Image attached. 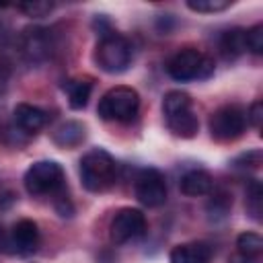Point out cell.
<instances>
[{"instance_id": "obj_1", "label": "cell", "mask_w": 263, "mask_h": 263, "mask_svg": "<svg viewBox=\"0 0 263 263\" xmlns=\"http://www.w3.org/2000/svg\"><path fill=\"white\" fill-rule=\"evenodd\" d=\"M80 181L84 189L92 193L107 191L115 179H117V162L115 158L103 150V148H92L80 158Z\"/></svg>"}, {"instance_id": "obj_2", "label": "cell", "mask_w": 263, "mask_h": 263, "mask_svg": "<svg viewBox=\"0 0 263 263\" xmlns=\"http://www.w3.org/2000/svg\"><path fill=\"white\" fill-rule=\"evenodd\" d=\"M134 47L127 37L119 33H103L95 49L97 66L107 74H121L132 66Z\"/></svg>"}, {"instance_id": "obj_3", "label": "cell", "mask_w": 263, "mask_h": 263, "mask_svg": "<svg viewBox=\"0 0 263 263\" xmlns=\"http://www.w3.org/2000/svg\"><path fill=\"white\" fill-rule=\"evenodd\" d=\"M138 109H140V95L132 86H113L101 97L97 113L105 121L127 123L138 115Z\"/></svg>"}, {"instance_id": "obj_4", "label": "cell", "mask_w": 263, "mask_h": 263, "mask_svg": "<svg viewBox=\"0 0 263 263\" xmlns=\"http://www.w3.org/2000/svg\"><path fill=\"white\" fill-rule=\"evenodd\" d=\"M166 72L177 82H189V80L212 76L214 62L208 55H203L201 51H197L193 47H185V49H179L166 62Z\"/></svg>"}, {"instance_id": "obj_5", "label": "cell", "mask_w": 263, "mask_h": 263, "mask_svg": "<svg viewBox=\"0 0 263 263\" xmlns=\"http://www.w3.org/2000/svg\"><path fill=\"white\" fill-rule=\"evenodd\" d=\"M23 183L35 197L51 195L64 187V168L55 160H37L27 168Z\"/></svg>"}, {"instance_id": "obj_6", "label": "cell", "mask_w": 263, "mask_h": 263, "mask_svg": "<svg viewBox=\"0 0 263 263\" xmlns=\"http://www.w3.org/2000/svg\"><path fill=\"white\" fill-rule=\"evenodd\" d=\"M210 134L216 142H232L242 136L247 127L245 109L238 105H224L210 115Z\"/></svg>"}, {"instance_id": "obj_7", "label": "cell", "mask_w": 263, "mask_h": 263, "mask_svg": "<svg viewBox=\"0 0 263 263\" xmlns=\"http://www.w3.org/2000/svg\"><path fill=\"white\" fill-rule=\"evenodd\" d=\"M146 232V216L138 208H121L111 224H109V238L115 245H127Z\"/></svg>"}, {"instance_id": "obj_8", "label": "cell", "mask_w": 263, "mask_h": 263, "mask_svg": "<svg viewBox=\"0 0 263 263\" xmlns=\"http://www.w3.org/2000/svg\"><path fill=\"white\" fill-rule=\"evenodd\" d=\"M18 47L29 64H43L53 53V35L45 27H27L18 37Z\"/></svg>"}, {"instance_id": "obj_9", "label": "cell", "mask_w": 263, "mask_h": 263, "mask_svg": "<svg viewBox=\"0 0 263 263\" xmlns=\"http://www.w3.org/2000/svg\"><path fill=\"white\" fill-rule=\"evenodd\" d=\"M136 197L146 208H160L166 201V181L158 168H142L134 185Z\"/></svg>"}, {"instance_id": "obj_10", "label": "cell", "mask_w": 263, "mask_h": 263, "mask_svg": "<svg viewBox=\"0 0 263 263\" xmlns=\"http://www.w3.org/2000/svg\"><path fill=\"white\" fill-rule=\"evenodd\" d=\"M10 245L18 255H31L39 247V228L33 220H18L10 230Z\"/></svg>"}, {"instance_id": "obj_11", "label": "cell", "mask_w": 263, "mask_h": 263, "mask_svg": "<svg viewBox=\"0 0 263 263\" xmlns=\"http://www.w3.org/2000/svg\"><path fill=\"white\" fill-rule=\"evenodd\" d=\"M12 119L16 123V127L23 132V134H37L45 121H47V115L43 109L35 107V105H29V103H18L12 111Z\"/></svg>"}, {"instance_id": "obj_12", "label": "cell", "mask_w": 263, "mask_h": 263, "mask_svg": "<svg viewBox=\"0 0 263 263\" xmlns=\"http://www.w3.org/2000/svg\"><path fill=\"white\" fill-rule=\"evenodd\" d=\"M212 249L208 242H183L173 247L168 261L171 263H210Z\"/></svg>"}, {"instance_id": "obj_13", "label": "cell", "mask_w": 263, "mask_h": 263, "mask_svg": "<svg viewBox=\"0 0 263 263\" xmlns=\"http://www.w3.org/2000/svg\"><path fill=\"white\" fill-rule=\"evenodd\" d=\"M181 193L187 195V197H201V195H208L212 193L214 189V179L208 171H201V168H193V171H187L183 177H181Z\"/></svg>"}, {"instance_id": "obj_14", "label": "cell", "mask_w": 263, "mask_h": 263, "mask_svg": "<svg viewBox=\"0 0 263 263\" xmlns=\"http://www.w3.org/2000/svg\"><path fill=\"white\" fill-rule=\"evenodd\" d=\"M64 92L68 95V105L72 109H84L88 99H90V92H92V80L90 78H72V80H66L64 82Z\"/></svg>"}, {"instance_id": "obj_15", "label": "cell", "mask_w": 263, "mask_h": 263, "mask_svg": "<svg viewBox=\"0 0 263 263\" xmlns=\"http://www.w3.org/2000/svg\"><path fill=\"white\" fill-rule=\"evenodd\" d=\"M84 136H86V127L80 121H66L51 134V140L60 148H76L82 144Z\"/></svg>"}, {"instance_id": "obj_16", "label": "cell", "mask_w": 263, "mask_h": 263, "mask_svg": "<svg viewBox=\"0 0 263 263\" xmlns=\"http://www.w3.org/2000/svg\"><path fill=\"white\" fill-rule=\"evenodd\" d=\"M164 119H166V127L179 138H193L199 129V119L193 109L177 113L173 117H164Z\"/></svg>"}, {"instance_id": "obj_17", "label": "cell", "mask_w": 263, "mask_h": 263, "mask_svg": "<svg viewBox=\"0 0 263 263\" xmlns=\"http://www.w3.org/2000/svg\"><path fill=\"white\" fill-rule=\"evenodd\" d=\"M245 31L247 29H228L226 33H222L220 37V51L226 60H236L238 55H242L247 51V43H245Z\"/></svg>"}, {"instance_id": "obj_18", "label": "cell", "mask_w": 263, "mask_h": 263, "mask_svg": "<svg viewBox=\"0 0 263 263\" xmlns=\"http://www.w3.org/2000/svg\"><path fill=\"white\" fill-rule=\"evenodd\" d=\"M236 249L240 259H261L263 238L257 232H242L236 238Z\"/></svg>"}, {"instance_id": "obj_19", "label": "cell", "mask_w": 263, "mask_h": 263, "mask_svg": "<svg viewBox=\"0 0 263 263\" xmlns=\"http://www.w3.org/2000/svg\"><path fill=\"white\" fill-rule=\"evenodd\" d=\"M193 109V103H191V97L183 90H168L162 99V113L164 117H173L177 113H183V111H189Z\"/></svg>"}, {"instance_id": "obj_20", "label": "cell", "mask_w": 263, "mask_h": 263, "mask_svg": "<svg viewBox=\"0 0 263 263\" xmlns=\"http://www.w3.org/2000/svg\"><path fill=\"white\" fill-rule=\"evenodd\" d=\"M261 197H263V191H261V183L251 179L249 187H247V212L253 220H261Z\"/></svg>"}, {"instance_id": "obj_21", "label": "cell", "mask_w": 263, "mask_h": 263, "mask_svg": "<svg viewBox=\"0 0 263 263\" xmlns=\"http://www.w3.org/2000/svg\"><path fill=\"white\" fill-rule=\"evenodd\" d=\"M232 6V0H187V8L201 14H214L222 12Z\"/></svg>"}, {"instance_id": "obj_22", "label": "cell", "mask_w": 263, "mask_h": 263, "mask_svg": "<svg viewBox=\"0 0 263 263\" xmlns=\"http://www.w3.org/2000/svg\"><path fill=\"white\" fill-rule=\"evenodd\" d=\"M16 8L23 14L31 16V18H43V16H47L53 10V2H47V0H29V2L16 4Z\"/></svg>"}, {"instance_id": "obj_23", "label": "cell", "mask_w": 263, "mask_h": 263, "mask_svg": "<svg viewBox=\"0 0 263 263\" xmlns=\"http://www.w3.org/2000/svg\"><path fill=\"white\" fill-rule=\"evenodd\" d=\"M245 43H247V51L261 55L263 53V25H255L251 29L245 31Z\"/></svg>"}, {"instance_id": "obj_24", "label": "cell", "mask_w": 263, "mask_h": 263, "mask_svg": "<svg viewBox=\"0 0 263 263\" xmlns=\"http://www.w3.org/2000/svg\"><path fill=\"white\" fill-rule=\"evenodd\" d=\"M230 205H232L230 195H226V193H216V195H212V199H210V203H208V212H210V216L224 218V216L230 212Z\"/></svg>"}, {"instance_id": "obj_25", "label": "cell", "mask_w": 263, "mask_h": 263, "mask_svg": "<svg viewBox=\"0 0 263 263\" xmlns=\"http://www.w3.org/2000/svg\"><path fill=\"white\" fill-rule=\"evenodd\" d=\"M259 164H261V152H259V150L240 154V156L234 160V166H238V168H255V166H259Z\"/></svg>"}, {"instance_id": "obj_26", "label": "cell", "mask_w": 263, "mask_h": 263, "mask_svg": "<svg viewBox=\"0 0 263 263\" xmlns=\"http://www.w3.org/2000/svg\"><path fill=\"white\" fill-rule=\"evenodd\" d=\"M247 115V123H251L253 127H261V119H263V103L261 101H255V103H251V107H249V111L245 113Z\"/></svg>"}, {"instance_id": "obj_27", "label": "cell", "mask_w": 263, "mask_h": 263, "mask_svg": "<svg viewBox=\"0 0 263 263\" xmlns=\"http://www.w3.org/2000/svg\"><path fill=\"white\" fill-rule=\"evenodd\" d=\"M10 78H12V66L6 58L0 55V95L6 92V88L10 84Z\"/></svg>"}, {"instance_id": "obj_28", "label": "cell", "mask_w": 263, "mask_h": 263, "mask_svg": "<svg viewBox=\"0 0 263 263\" xmlns=\"http://www.w3.org/2000/svg\"><path fill=\"white\" fill-rule=\"evenodd\" d=\"M0 245H2V232H0Z\"/></svg>"}]
</instances>
